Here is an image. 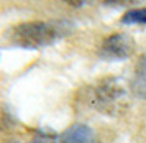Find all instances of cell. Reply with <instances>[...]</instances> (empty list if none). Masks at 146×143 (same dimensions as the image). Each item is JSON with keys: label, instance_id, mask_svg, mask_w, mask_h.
Returning <instances> with one entry per match:
<instances>
[{"label": "cell", "instance_id": "obj_1", "mask_svg": "<svg viewBox=\"0 0 146 143\" xmlns=\"http://www.w3.org/2000/svg\"><path fill=\"white\" fill-rule=\"evenodd\" d=\"M66 23L59 21H27L17 25L10 33L15 45L23 48H41L54 43L58 38L66 36Z\"/></svg>", "mask_w": 146, "mask_h": 143}, {"label": "cell", "instance_id": "obj_2", "mask_svg": "<svg viewBox=\"0 0 146 143\" xmlns=\"http://www.w3.org/2000/svg\"><path fill=\"white\" fill-rule=\"evenodd\" d=\"M126 89L118 79H105L94 89L92 105L100 112L115 114L118 105L125 100Z\"/></svg>", "mask_w": 146, "mask_h": 143}, {"label": "cell", "instance_id": "obj_3", "mask_svg": "<svg viewBox=\"0 0 146 143\" xmlns=\"http://www.w3.org/2000/svg\"><path fill=\"white\" fill-rule=\"evenodd\" d=\"M135 39L125 33H113L105 41L102 43L100 48V56L108 61H121V59L130 58L135 53Z\"/></svg>", "mask_w": 146, "mask_h": 143}, {"label": "cell", "instance_id": "obj_4", "mask_svg": "<svg viewBox=\"0 0 146 143\" xmlns=\"http://www.w3.org/2000/svg\"><path fill=\"white\" fill-rule=\"evenodd\" d=\"M92 130L86 125H72L59 137V143H92Z\"/></svg>", "mask_w": 146, "mask_h": 143}, {"label": "cell", "instance_id": "obj_5", "mask_svg": "<svg viewBox=\"0 0 146 143\" xmlns=\"http://www.w3.org/2000/svg\"><path fill=\"white\" fill-rule=\"evenodd\" d=\"M131 89L138 97L146 100V53L139 58L136 69H135V78L131 82Z\"/></svg>", "mask_w": 146, "mask_h": 143}, {"label": "cell", "instance_id": "obj_6", "mask_svg": "<svg viewBox=\"0 0 146 143\" xmlns=\"http://www.w3.org/2000/svg\"><path fill=\"white\" fill-rule=\"evenodd\" d=\"M121 23L125 25H146V8H135L121 17Z\"/></svg>", "mask_w": 146, "mask_h": 143}, {"label": "cell", "instance_id": "obj_7", "mask_svg": "<svg viewBox=\"0 0 146 143\" xmlns=\"http://www.w3.org/2000/svg\"><path fill=\"white\" fill-rule=\"evenodd\" d=\"M31 143H58L56 138L51 137V135H46V133H40L31 140Z\"/></svg>", "mask_w": 146, "mask_h": 143}, {"label": "cell", "instance_id": "obj_8", "mask_svg": "<svg viewBox=\"0 0 146 143\" xmlns=\"http://www.w3.org/2000/svg\"><path fill=\"white\" fill-rule=\"evenodd\" d=\"M102 2L107 3V5H121V3H126L130 0H102Z\"/></svg>", "mask_w": 146, "mask_h": 143}, {"label": "cell", "instance_id": "obj_9", "mask_svg": "<svg viewBox=\"0 0 146 143\" xmlns=\"http://www.w3.org/2000/svg\"><path fill=\"white\" fill-rule=\"evenodd\" d=\"M66 2L69 3V5H72V7H80L86 0H66Z\"/></svg>", "mask_w": 146, "mask_h": 143}]
</instances>
